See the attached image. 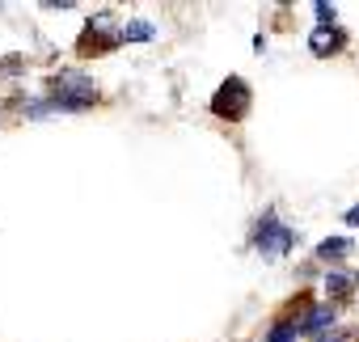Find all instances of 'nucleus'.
<instances>
[{
	"label": "nucleus",
	"instance_id": "nucleus-1",
	"mask_svg": "<svg viewBox=\"0 0 359 342\" xmlns=\"http://www.w3.org/2000/svg\"><path fill=\"white\" fill-rule=\"evenodd\" d=\"M47 102H51V110H89L97 102V85L81 72H60L47 85Z\"/></svg>",
	"mask_w": 359,
	"mask_h": 342
},
{
	"label": "nucleus",
	"instance_id": "nucleus-2",
	"mask_svg": "<svg viewBox=\"0 0 359 342\" xmlns=\"http://www.w3.org/2000/svg\"><path fill=\"white\" fill-rule=\"evenodd\" d=\"M254 249H258L262 258H283V254L296 249V233H292L275 212H262L258 224H254Z\"/></svg>",
	"mask_w": 359,
	"mask_h": 342
},
{
	"label": "nucleus",
	"instance_id": "nucleus-3",
	"mask_svg": "<svg viewBox=\"0 0 359 342\" xmlns=\"http://www.w3.org/2000/svg\"><path fill=\"white\" fill-rule=\"evenodd\" d=\"M250 102H254L250 85H245L241 76H229V81L216 89V97H212V114H220V118H229V123H241V118L250 114Z\"/></svg>",
	"mask_w": 359,
	"mask_h": 342
},
{
	"label": "nucleus",
	"instance_id": "nucleus-4",
	"mask_svg": "<svg viewBox=\"0 0 359 342\" xmlns=\"http://www.w3.org/2000/svg\"><path fill=\"white\" fill-rule=\"evenodd\" d=\"M309 47H313V55H334V51H342V34L334 26H317L313 39H309Z\"/></svg>",
	"mask_w": 359,
	"mask_h": 342
},
{
	"label": "nucleus",
	"instance_id": "nucleus-5",
	"mask_svg": "<svg viewBox=\"0 0 359 342\" xmlns=\"http://www.w3.org/2000/svg\"><path fill=\"white\" fill-rule=\"evenodd\" d=\"M321 329H334V308H330V304H317V308L304 313V321H300V338H304V334H321Z\"/></svg>",
	"mask_w": 359,
	"mask_h": 342
},
{
	"label": "nucleus",
	"instance_id": "nucleus-6",
	"mask_svg": "<svg viewBox=\"0 0 359 342\" xmlns=\"http://www.w3.org/2000/svg\"><path fill=\"white\" fill-rule=\"evenodd\" d=\"M346 254H351V241H346V237H325V241L317 245V258H321V262H342Z\"/></svg>",
	"mask_w": 359,
	"mask_h": 342
},
{
	"label": "nucleus",
	"instance_id": "nucleus-7",
	"mask_svg": "<svg viewBox=\"0 0 359 342\" xmlns=\"http://www.w3.org/2000/svg\"><path fill=\"white\" fill-rule=\"evenodd\" d=\"M118 39H123V43H152L156 30H152L148 22H127V26L118 30Z\"/></svg>",
	"mask_w": 359,
	"mask_h": 342
},
{
	"label": "nucleus",
	"instance_id": "nucleus-8",
	"mask_svg": "<svg viewBox=\"0 0 359 342\" xmlns=\"http://www.w3.org/2000/svg\"><path fill=\"white\" fill-rule=\"evenodd\" d=\"M296 338H300V325L296 321H275L271 334H266V342H296Z\"/></svg>",
	"mask_w": 359,
	"mask_h": 342
},
{
	"label": "nucleus",
	"instance_id": "nucleus-9",
	"mask_svg": "<svg viewBox=\"0 0 359 342\" xmlns=\"http://www.w3.org/2000/svg\"><path fill=\"white\" fill-rule=\"evenodd\" d=\"M351 283H355V279H351L346 271H330V275H325V292H330V296H346Z\"/></svg>",
	"mask_w": 359,
	"mask_h": 342
},
{
	"label": "nucleus",
	"instance_id": "nucleus-10",
	"mask_svg": "<svg viewBox=\"0 0 359 342\" xmlns=\"http://www.w3.org/2000/svg\"><path fill=\"white\" fill-rule=\"evenodd\" d=\"M313 13H317V26H334V18H338L334 5H313Z\"/></svg>",
	"mask_w": 359,
	"mask_h": 342
},
{
	"label": "nucleus",
	"instance_id": "nucleus-11",
	"mask_svg": "<svg viewBox=\"0 0 359 342\" xmlns=\"http://www.w3.org/2000/svg\"><path fill=\"white\" fill-rule=\"evenodd\" d=\"M317 342H355V334H346V329H338V325H334V329H330V334H321Z\"/></svg>",
	"mask_w": 359,
	"mask_h": 342
},
{
	"label": "nucleus",
	"instance_id": "nucleus-12",
	"mask_svg": "<svg viewBox=\"0 0 359 342\" xmlns=\"http://www.w3.org/2000/svg\"><path fill=\"white\" fill-rule=\"evenodd\" d=\"M342 220H346V228H359V203H355V207H351V212H346Z\"/></svg>",
	"mask_w": 359,
	"mask_h": 342
}]
</instances>
